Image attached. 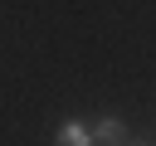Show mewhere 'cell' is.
<instances>
[{"label": "cell", "instance_id": "6da1fadb", "mask_svg": "<svg viewBox=\"0 0 156 146\" xmlns=\"http://www.w3.org/2000/svg\"><path fill=\"white\" fill-rule=\"evenodd\" d=\"M122 141H127L122 117H102V122L93 127V146H122Z\"/></svg>", "mask_w": 156, "mask_h": 146}, {"label": "cell", "instance_id": "7a4b0ae2", "mask_svg": "<svg viewBox=\"0 0 156 146\" xmlns=\"http://www.w3.org/2000/svg\"><path fill=\"white\" fill-rule=\"evenodd\" d=\"M54 146H93V127H83L78 117H68V122L58 127V136H54Z\"/></svg>", "mask_w": 156, "mask_h": 146}]
</instances>
